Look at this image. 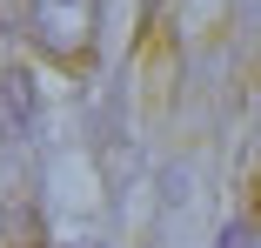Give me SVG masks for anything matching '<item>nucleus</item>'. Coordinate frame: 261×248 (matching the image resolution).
Returning <instances> with one entry per match:
<instances>
[{
    "label": "nucleus",
    "instance_id": "1",
    "mask_svg": "<svg viewBox=\"0 0 261 248\" xmlns=\"http://www.w3.org/2000/svg\"><path fill=\"white\" fill-rule=\"evenodd\" d=\"M0 27H14L61 67L94 61V0H0Z\"/></svg>",
    "mask_w": 261,
    "mask_h": 248
},
{
    "label": "nucleus",
    "instance_id": "2",
    "mask_svg": "<svg viewBox=\"0 0 261 248\" xmlns=\"http://www.w3.org/2000/svg\"><path fill=\"white\" fill-rule=\"evenodd\" d=\"M221 248H248V228H241V235H228V241H221Z\"/></svg>",
    "mask_w": 261,
    "mask_h": 248
}]
</instances>
